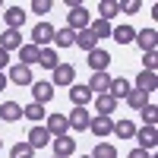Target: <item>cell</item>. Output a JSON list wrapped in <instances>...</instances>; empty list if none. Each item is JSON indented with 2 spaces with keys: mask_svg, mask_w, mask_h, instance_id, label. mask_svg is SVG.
I'll return each mask as SVG.
<instances>
[{
  "mask_svg": "<svg viewBox=\"0 0 158 158\" xmlns=\"http://www.w3.org/2000/svg\"><path fill=\"white\" fill-rule=\"evenodd\" d=\"M54 32H57L54 25H51L48 19H41V22L32 29V44H35V48H51V44H54Z\"/></svg>",
  "mask_w": 158,
  "mask_h": 158,
  "instance_id": "cell-1",
  "label": "cell"
},
{
  "mask_svg": "<svg viewBox=\"0 0 158 158\" xmlns=\"http://www.w3.org/2000/svg\"><path fill=\"white\" fill-rule=\"evenodd\" d=\"M89 22H92V13H89L85 6H73V10L67 13V29H73V32L89 29Z\"/></svg>",
  "mask_w": 158,
  "mask_h": 158,
  "instance_id": "cell-2",
  "label": "cell"
},
{
  "mask_svg": "<svg viewBox=\"0 0 158 158\" xmlns=\"http://www.w3.org/2000/svg\"><path fill=\"white\" fill-rule=\"evenodd\" d=\"M6 82H13V85H32V67L10 63V70H6Z\"/></svg>",
  "mask_w": 158,
  "mask_h": 158,
  "instance_id": "cell-3",
  "label": "cell"
},
{
  "mask_svg": "<svg viewBox=\"0 0 158 158\" xmlns=\"http://www.w3.org/2000/svg\"><path fill=\"white\" fill-rule=\"evenodd\" d=\"M89 120H92L89 108H73V111L67 114V123H70L73 133H82V130H89Z\"/></svg>",
  "mask_w": 158,
  "mask_h": 158,
  "instance_id": "cell-4",
  "label": "cell"
},
{
  "mask_svg": "<svg viewBox=\"0 0 158 158\" xmlns=\"http://www.w3.org/2000/svg\"><path fill=\"white\" fill-rule=\"evenodd\" d=\"M111 67V54L104 48H95V51H89V70L92 73H108Z\"/></svg>",
  "mask_w": 158,
  "mask_h": 158,
  "instance_id": "cell-5",
  "label": "cell"
},
{
  "mask_svg": "<svg viewBox=\"0 0 158 158\" xmlns=\"http://www.w3.org/2000/svg\"><path fill=\"white\" fill-rule=\"evenodd\" d=\"M89 130L95 133V139H108L111 130H114V120H111V117H104V114H95V117L89 120Z\"/></svg>",
  "mask_w": 158,
  "mask_h": 158,
  "instance_id": "cell-6",
  "label": "cell"
},
{
  "mask_svg": "<svg viewBox=\"0 0 158 158\" xmlns=\"http://www.w3.org/2000/svg\"><path fill=\"white\" fill-rule=\"evenodd\" d=\"M73 82H76V70H73V63H60V67L54 70L51 85H54V89H63V85H73Z\"/></svg>",
  "mask_w": 158,
  "mask_h": 158,
  "instance_id": "cell-7",
  "label": "cell"
},
{
  "mask_svg": "<svg viewBox=\"0 0 158 158\" xmlns=\"http://www.w3.org/2000/svg\"><path fill=\"white\" fill-rule=\"evenodd\" d=\"M44 130L51 136H67L70 133V123H67V114H48V123Z\"/></svg>",
  "mask_w": 158,
  "mask_h": 158,
  "instance_id": "cell-8",
  "label": "cell"
},
{
  "mask_svg": "<svg viewBox=\"0 0 158 158\" xmlns=\"http://www.w3.org/2000/svg\"><path fill=\"white\" fill-rule=\"evenodd\" d=\"M51 146H54V158H70L76 152V139H70V133L67 136H54Z\"/></svg>",
  "mask_w": 158,
  "mask_h": 158,
  "instance_id": "cell-9",
  "label": "cell"
},
{
  "mask_svg": "<svg viewBox=\"0 0 158 158\" xmlns=\"http://www.w3.org/2000/svg\"><path fill=\"white\" fill-rule=\"evenodd\" d=\"M51 139H54V136H51V133H48V130H44L41 123H35V127L29 130V136H25V142H29L32 149H44Z\"/></svg>",
  "mask_w": 158,
  "mask_h": 158,
  "instance_id": "cell-10",
  "label": "cell"
},
{
  "mask_svg": "<svg viewBox=\"0 0 158 158\" xmlns=\"http://www.w3.org/2000/svg\"><path fill=\"white\" fill-rule=\"evenodd\" d=\"M108 85H111L108 73H92V79L85 82V89L92 92V98H95V95H108Z\"/></svg>",
  "mask_w": 158,
  "mask_h": 158,
  "instance_id": "cell-11",
  "label": "cell"
},
{
  "mask_svg": "<svg viewBox=\"0 0 158 158\" xmlns=\"http://www.w3.org/2000/svg\"><path fill=\"white\" fill-rule=\"evenodd\" d=\"M32 98H35V104H41V108H44V104L54 98V85L44 82V79H41V82H32Z\"/></svg>",
  "mask_w": 158,
  "mask_h": 158,
  "instance_id": "cell-12",
  "label": "cell"
},
{
  "mask_svg": "<svg viewBox=\"0 0 158 158\" xmlns=\"http://www.w3.org/2000/svg\"><path fill=\"white\" fill-rule=\"evenodd\" d=\"M22 48V35L16 32V29H3V35H0V51H19Z\"/></svg>",
  "mask_w": 158,
  "mask_h": 158,
  "instance_id": "cell-13",
  "label": "cell"
},
{
  "mask_svg": "<svg viewBox=\"0 0 158 158\" xmlns=\"http://www.w3.org/2000/svg\"><path fill=\"white\" fill-rule=\"evenodd\" d=\"M133 41L142 48V54H149V51H155V41H158V32L155 29H142V32H136V38Z\"/></svg>",
  "mask_w": 158,
  "mask_h": 158,
  "instance_id": "cell-14",
  "label": "cell"
},
{
  "mask_svg": "<svg viewBox=\"0 0 158 158\" xmlns=\"http://www.w3.org/2000/svg\"><path fill=\"white\" fill-rule=\"evenodd\" d=\"M70 101H73V108H85V104L92 101V92H89L85 85L73 82V85H70Z\"/></svg>",
  "mask_w": 158,
  "mask_h": 158,
  "instance_id": "cell-15",
  "label": "cell"
},
{
  "mask_svg": "<svg viewBox=\"0 0 158 158\" xmlns=\"http://www.w3.org/2000/svg\"><path fill=\"white\" fill-rule=\"evenodd\" d=\"M136 142H139V149H146V152H152L155 149V142H158V136H155V127H142V130H136Z\"/></svg>",
  "mask_w": 158,
  "mask_h": 158,
  "instance_id": "cell-16",
  "label": "cell"
},
{
  "mask_svg": "<svg viewBox=\"0 0 158 158\" xmlns=\"http://www.w3.org/2000/svg\"><path fill=\"white\" fill-rule=\"evenodd\" d=\"M38 67H44V70H57V67H60L57 51H54V48H38Z\"/></svg>",
  "mask_w": 158,
  "mask_h": 158,
  "instance_id": "cell-17",
  "label": "cell"
},
{
  "mask_svg": "<svg viewBox=\"0 0 158 158\" xmlns=\"http://www.w3.org/2000/svg\"><path fill=\"white\" fill-rule=\"evenodd\" d=\"M130 92H133V85H130L127 79H111V85H108V95H111L117 104H120V98H127Z\"/></svg>",
  "mask_w": 158,
  "mask_h": 158,
  "instance_id": "cell-18",
  "label": "cell"
},
{
  "mask_svg": "<svg viewBox=\"0 0 158 158\" xmlns=\"http://www.w3.org/2000/svg\"><path fill=\"white\" fill-rule=\"evenodd\" d=\"M25 16H29V13H25L22 6H10L6 13H3V19H6V29H22V22H25Z\"/></svg>",
  "mask_w": 158,
  "mask_h": 158,
  "instance_id": "cell-19",
  "label": "cell"
},
{
  "mask_svg": "<svg viewBox=\"0 0 158 158\" xmlns=\"http://www.w3.org/2000/svg\"><path fill=\"white\" fill-rule=\"evenodd\" d=\"M136 92H146V95H149V92H155L158 89V79H155V73H146V70H142L139 76H136V85H133Z\"/></svg>",
  "mask_w": 158,
  "mask_h": 158,
  "instance_id": "cell-20",
  "label": "cell"
},
{
  "mask_svg": "<svg viewBox=\"0 0 158 158\" xmlns=\"http://www.w3.org/2000/svg\"><path fill=\"white\" fill-rule=\"evenodd\" d=\"M19 117H22V108H19L16 101H3V104H0V120H6V123H16Z\"/></svg>",
  "mask_w": 158,
  "mask_h": 158,
  "instance_id": "cell-21",
  "label": "cell"
},
{
  "mask_svg": "<svg viewBox=\"0 0 158 158\" xmlns=\"http://www.w3.org/2000/svg\"><path fill=\"white\" fill-rule=\"evenodd\" d=\"M117 111V101L111 95H95V114H104V117H111Z\"/></svg>",
  "mask_w": 158,
  "mask_h": 158,
  "instance_id": "cell-22",
  "label": "cell"
},
{
  "mask_svg": "<svg viewBox=\"0 0 158 158\" xmlns=\"http://www.w3.org/2000/svg\"><path fill=\"white\" fill-rule=\"evenodd\" d=\"M111 38L117 44H130L136 38V29H133V25H117V29H111Z\"/></svg>",
  "mask_w": 158,
  "mask_h": 158,
  "instance_id": "cell-23",
  "label": "cell"
},
{
  "mask_svg": "<svg viewBox=\"0 0 158 158\" xmlns=\"http://www.w3.org/2000/svg\"><path fill=\"white\" fill-rule=\"evenodd\" d=\"M54 44H57V48H73V44H76V32L67 29V25L57 29V32H54Z\"/></svg>",
  "mask_w": 158,
  "mask_h": 158,
  "instance_id": "cell-24",
  "label": "cell"
},
{
  "mask_svg": "<svg viewBox=\"0 0 158 158\" xmlns=\"http://www.w3.org/2000/svg\"><path fill=\"white\" fill-rule=\"evenodd\" d=\"M89 32L95 35V41H101V38H111V22H104V19H92V22H89Z\"/></svg>",
  "mask_w": 158,
  "mask_h": 158,
  "instance_id": "cell-25",
  "label": "cell"
},
{
  "mask_svg": "<svg viewBox=\"0 0 158 158\" xmlns=\"http://www.w3.org/2000/svg\"><path fill=\"white\" fill-rule=\"evenodd\" d=\"M117 13H120V6H117L114 0H101L98 3V19H104V22H111Z\"/></svg>",
  "mask_w": 158,
  "mask_h": 158,
  "instance_id": "cell-26",
  "label": "cell"
},
{
  "mask_svg": "<svg viewBox=\"0 0 158 158\" xmlns=\"http://www.w3.org/2000/svg\"><path fill=\"white\" fill-rule=\"evenodd\" d=\"M111 133L120 136V139H133L136 127H133V120H114V130H111Z\"/></svg>",
  "mask_w": 158,
  "mask_h": 158,
  "instance_id": "cell-27",
  "label": "cell"
},
{
  "mask_svg": "<svg viewBox=\"0 0 158 158\" xmlns=\"http://www.w3.org/2000/svg\"><path fill=\"white\" fill-rule=\"evenodd\" d=\"M76 44L82 48L85 54H89V51H95V48H98V41H95V35H92L89 29H82V32H76Z\"/></svg>",
  "mask_w": 158,
  "mask_h": 158,
  "instance_id": "cell-28",
  "label": "cell"
},
{
  "mask_svg": "<svg viewBox=\"0 0 158 158\" xmlns=\"http://www.w3.org/2000/svg\"><path fill=\"white\" fill-rule=\"evenodd\" d=\"M19 63H22V67L38 63V48H35V44H22V48H19Z\"/></svg>",
  "mask_w": 158,
  "mask_h": 158,
  "instance_id": "cell-29",
  "label": "cell"
},
{
  "mask_svg": "<svg viewBox=\"0 0 158 158\" xmlns=\"http://www.w3.org/2000/svg\"><path fill=\"white\" fill-rule=\"evenodd\" d=\"M123 101H127L133 111H142V108L149 104V95H146V92H136V89H133V92H130V95H127Z\"/></svg>",
  "mask_w": 158,
  "mask_h": 158,
  "instance_id": "cell-30",
  "label": "cell"
},
{
  "mask_svg": "<svg viewBox=\"0 0 158 158\" xmlns=\"http://www.w3.org/2000/svg\"><path fill=\"white\" fill-rule=\"evenodd\" d=\"M22 117H29L32 123H41V120H44V108L32 101V104H25V108H22Z\"/></svg>",
  "mask_w": 158,
  "mask_h": 158,
  "instance_id": "cell-31",
  "label": "cell"
},
{
  "mask_svg": "<svg viewBox=\"0 0 158 158\" xmlns=\"http://www.w3.org/2000/svg\"><path fill=\"white\" fill-rule=\"evenodd\" d=\"M32 155H35V149H32V146H29L25 139H19L16 146L10 149V158H32Z\"/></svg>",
  "mask_w": 158,
  "mask_h": 158,
  "instance_id": "cell-32",
  "label": "cell"
},
{
  "mask_svg": "<svg viewBox=\"0 0 158 158\" xmlns=\"http://www.w3.org/2000/svg\"><path fill=\"white\" fill-rule=\"evenodd\" d=\"M92 158H117V149L111 146V142H98L95 152H92Z\"/></svg>",
  "mask_w": 158,
  "mask_h": 158,
  "instance_id": "cell-33",
  "label": "cell"
},
{
  "mask_svg": "<svg viewBox=\"0 0 158 158\" xmlns=\"http://www.w3.org/2000/svg\"><path fill=\"white\" fill-rule=\"evenodd\" d=\"M139 114H142V120H146V127H155V120H158V108H155L152 101H149V104H146V108H142Z\"/></svg>",
  "mask_w": 158,
  "mask_h": 158,
  "instance_id": "cell-34",
  "label": "cell"
},
{
  "mask_svg": "<svg viewBox=\"0 0 158 158\" xmlns=\"http://www.w3.org/2000/svg\"><path fill=\"white\" fill-rule=\"evenodd\" d=\"M51 6H54L51 0H32V13H38V16H48Z\"/></svg>",
  "mask_w": 158,
  "mask_h": 158,
  "instance_id": "cell-35",
  "label": "cell"
},
{
  "mask_svg": "<svg viewBox=\"0 0 158 158\" xmlns=\"http://www.w3.org/2000/svg\"><path fill=\"white\" fill-rule=\"evenodd\" d=\"M117 6H120V13H127V16H133V13H139V10H142L139 0H123V3H117Z\"/></svg>",
  "mask_w": 158,
  "mask_h": 158,
  "instance_id": "cell-36",
  "label": "cell"
},
{
  "mask_svg": "<svg viewBox=\"0 0 158 158\" xmlns=\"http://www.w3.org/2000/svg\"><path fill=\"white\" fill-rule=\"evenodd\" d=\"M142 63H146V73H155V70H158V57H155V51L142 54Z\"/></svg>",
  "mask_w": 158,
  "mask_h": 158,
  "instance_id": "cell-37",
  "label": "cell"
},
{
  "mask_svg": "<svg viewBox=\"0 0 158 158\" xmlns=\"http://www.w3.org/2000/svg\"><path fill=\"white\" fill-rule=\"evenodd\" d=\"M127 158H155V155H152V152H146V149H133Z\"/></svg>",
  "mask_w": 158,
  "mask_h": 158,
  "instance_id": "cell-38",
  "label": "cell"
},
{
  "mask_svg": "<svg viewBox=\"0 0 158 158\" xmlns=\"http://www.w3.org/2000/svg\"><path fill=\"white\" fill-rule=\"evenodd\" d=\"M3 70H10V54L0 51V73H3Z\"/></svg>",
  "mask_w": 158,
  "mask_h": 158,
  "instance_id": "cell-39",
  "label": "cell"
},
{
  "mask_svg": "<svg viewBox=\"0 0 158 158\" xmlns=\"http://www.w3.org/2000/svg\"><path fill=\"white\" fill-rule=\"evenodd\" d=\"M6 85H10V82H6V73H0V92H3Z\"/></svg>",
  "mask_w": 158,
  "mask_h": 158,
  "instance_id": "cell-40",
  "label": "cell"
},
{
  "mask_svg": "<svg viewBox=\"0 0 158 158\" xmlns=\"http://www.w3.org/2000/svg\"><path fill=\"white\" fill-rule=\"evenodd\" d=\"M0 149H3V139H0Z\"/></svg>",
  "mask_w": 158,
  "mask_h": 158,
  "instance_id": "cell-41",
  "label": "cell"
},
{
  "mask_svg": "<svg viewBox=\"0 0 158 158\" xmlns=\"http://www.w3.org/2000/svg\"><path fill=\"white\" fill-rule=\"evenodd\" d=\"M82 158H92V155H82Z\"/></svg>",
  "mask_w": 158,
  "mask_h": 158,
  "instance_id": "cell-42",
  "label": "cell"
},
{
  "mask_svg": "<svg viewBox=\"0 0 158 158\" xmlns=\"http://www.w3.org/2000/svg\"><path fill=\"white\" fill-rule=\"evenodd\" d=\"M51 158H54V155H51Z\"/></svg>",
  "mask_w": 158,
  "mask_h": 158,
  "instance_id": "cell-43",
  "label": "cell"
}]
</instances>
